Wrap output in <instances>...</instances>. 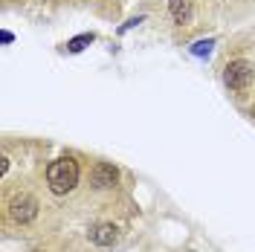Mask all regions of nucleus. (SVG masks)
Returning a JSON list of instances; mask_svg holds the SVG:
<instances>
[{
  "label": "nucleus",
  "mask_w": 255,
  "mask_h": 252,
  "mask_svg": "<svg viewBox=\"0 0 255 252\" xmlns=\"http://www.w3.org/2000/svg\"><path fill=\"white\" fill-rule=\"evenodd\" d=\"M47 186L52 194H70V191L79 186V177H81V168H79V159L76 157H58L52 159L47 165Z\"/></svg>",
  "instance_id": "1"
},
{
  "label": "nucleus",
  "mask_w": 255,
  "mask_h": 252,
  "mask_svg": "<svg viewBox=\"0 0 255 252\" xmlns=\"http://www.w3.org/2000/svg\"><path fill=\"white\" fill-rule=\"evenodd\" d=\"M38 200L32 197L29 191H15L9 200H6V218L9 221H15V223H32L35 218H38Z\"/></svg>",
  "instance_id": "2"
},
{
  "label": "nucleus",
  "mask_w": 255,
  "mask_h": 252,
  "mask_svg": "<svg viewBox=\"0 0 255 252\" xmlns=\"http://www.w3.org/2000/svg\"><path fill=\"white\" fill-rule=\"evenodd\" d=\"M253 79H255V67L247 58H235V61L226 64V70H223V84L232 93H244L253 84Z\"/></svg>",
  "instance_id": "3"
},
{
  "label": "nucleus",
  "mask_w": 255,
  "mask_h": 252,
  "mask_svg": "<svg viewBox=\"0 0 255 252\" xmlns=\"http://www.w3.org/2000/svg\"><path fill=\"white\" fill-rule=\"evenodd\" d=\"M90 183H93V189H99V191L116 189V183H119V171H116V165L105 162V159H99V162L93 165V171H90Z\"/></svg>",
  "instance_id": "4"
},
{
  "label": "nucleus",
  "mask_w": 255,
  "mask_h": 252,
  "mask_svg": "<svg viewBox=\"0 0 255 252\" xmlns=\"http://www.w3.org/2000/svg\"><path fill=\"white\" fill-rule=\"evenodd\" d=\"M87 235H90V241H93L96 247H113L116 238H119V229L113 223H93Z\"/></svg>",
  "instance_id": "5"
},
{
  "label": "nucleus",
  "mask_w": 255,
  "mask_h": 252,
  "mask_svg": "<svg viewBox=\"0 0 255 252\" xmlns=\"http://www.w3.org/2000/svg\"><path fill=\"white\" fill-rule=\"evenodd\" d=\"M168 12H171L177 26H189L191 23V0H168Z\"/></svg>",
  "instance_id": "6"
},
{
  "label": "nucleus",
  "mask_w": 255,
  "mask_h": 252,
  "mask_svg": "<svg viewBox=\"0 0 255 252\" xmlns=\"http://www.w3.org/2000/svg\"><path fill=\"white\" fill-rule=\"evenodd\" d=\"M93 41H96V35H93V32H87V35H79V38H73V41L67 44V49H70V52H81V49L87 47V44H93Z\"/></svg>",
  "instance_id": "7"
},
{
  "label": "nucleus",
  "mask_w": 255,
  "mask_h": 252,
  "mask_svg": "<svg viewBox=\"0 0 255 252\" xmlns=\"http://www.w3.org/2000/svg\"><path fill=\"white\" fill-rule=\"evenodd\" d=\"M209 49H212V41H200V44H194L191 52H194V55H203V52H209Z\"/></svg>",
  "instance_id": "8"
},
{
  "label": "nucleus",
  "mask_w": 255,
  "mask_h": 252,
  "mask_svg": "<svg viewBox=\"0 0 255 252\" xmlns=\"http://www.w3.org/2000/svg\"><path fill=\"white\" fill-rule=\"evenodd\" d=\"M0 38H3V44H12V41H15V35H12V32H3Z\"/></svg>",
  "instance_id": "9"
}]
</instances>
